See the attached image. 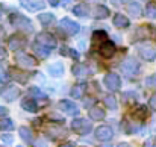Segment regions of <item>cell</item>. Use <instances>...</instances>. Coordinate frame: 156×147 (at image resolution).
I'll return each instance as SVG.
<instances>
[{
	"label": "cell",
	"mask_w": 156,
	"mask_h": 147,
	"mask_svg": "<svg viewBox=\"0 0 156 147\" xmlns=\"http://www.w3.org/2000/svg\"><path fill=\"white\" fill-rule=\"evenodd\" d=\"M112 24H114L115 27H118V29H124V27H127V26L130 24V21H129V18H127L126 15H123V14H115V15H114V20H112Z\"/></svg>",
	"instance_id": "14"
},
{
	"label": "cell",
	"mask_w": 156,
	"mask_h": 147,
	"mask_svg": "<svg viewBox=\"0 0 156 147\" xmlns=\"http://www.w3.org/2000/svg\"><path fill=\"white\" fill-rule=\"evenodd\" d=\"M109 9L103 6V5H97L96 8H94V11H93V15L96 17V18H106V17H109Z\"/></svg>",
	"instance_id": "22"
},
{
	"label": "cell",
	"mask_w": 156,
	"mask_h": 147,
	"mask_svg": "<svg viewBox=\"0 0 156 147\" xmlns=\"http://www.w3.org/2000/svg\"><path fill=\"white\" fill-rule=\"evenodd\" d=\"M127 12H129L132 17H140V15H141V12H143L141 5H140V3H136V2H130V3L127 5Z\"/></svg>",
	"instance_id": "25"
},
{
	"label": "cell",
	"mask_w": 156,
	"mask_h": 147,
	"mask_svg": "<svg viewBox=\"0 0 156 147\" xmlns=\"http://www.w3.org/2000/svg\"><path fill=\"white\" fill-rule=\"evenodd\" d=\"M73 14L74 15H79V17H85L87 14H88V8L85 6V5H76L74 8H73Z\"/></svg>",
	"instance_id": "30"
},
{
	"label": "cell",
	"mask_w": 156,
	"mask_h": 147,
	"mask_svg": "<svg viewBox=\"0 0 156 147\" xmlns=\"http://www.w3.org/2000/svg\"><path fill=\"white\" fill-rule=\"evenodd\" d=\"M105 105H106V108H109V109H117V100L114 96H106L103 99Z\"/></svg>",
	"instance_id": "31"
},
{
	"label": "cell",
	"mask_w": 156,
	"mask_h": 147,
	"mask_svg": "<svg viewBox=\"0 0 156 147\" xmlns=\"http://www.w3.org/2000/svg\"><path fill=\"white\" fill-rule=\"evenodd\" d=\"M59 26H61V29H62L67 35H76V34H79V30H80V26H79L76 21L70 20V18H62V20L59 21Z\"/></svg>",
	"instance_id": "4"
},
{
	"label": "cell",
	"mask_w": 156,
	"mask_h": 147,
	"mask_svg": "<svg viewBox=\"0 0 156 147\" xmlns=\"http://www.w3.org/2000/svg\"><path fill=\"white\" fill-rule=\"evenodd\" d=\"M96 137H97V140L106 143V141H111L112 140L114 132H112V129L109 126H100V127L96 129Z\"/></svg>",
	"instance_id": "10"
},
{
	"label": "cell",
	"mask_w": 156,
	"mask_h": 147,
	"mask_svg": "<svg viewBox=\"0 0 156 147\" xmlns=\"http://www.w3.org/2000/svg\"><path fill=\"white\" fill-rule=\"evenodd\" d=\"M106 40H108V35H106V32H103V30H96L93 34V43L94 44L100 43V46H102Z\"/></svg>",
	"instance_id": "29"
},
{
	"label": "cell",
	"mask_w": 156,
	"mask_h": 147,
	"mask_svg": "<svg viewBox=\"0 0 156 147\" xmlns=\"http://www.w3.org/2000/svg\"><path fill=\"white\" fill-rule=\"evenodd\" d=\"M38 20L43 26H50L53 21H55V15L53 14H49V12H44V14H40L38 15Z\"/></svg>",
	"instance_id": "27"
},
{
	"label": "cell",
	"mask_w": 156,
	"mask_h": 147,
	"mask_svg": "<svg viewBox=\"0 0 156 147\" xmlns=\"http://www.w3.org/2000/svg\"><path fill=\"white\" fill-rule=\"evenodd\" d=\"M133 117L136 118V120H140V121H144L147 117H149V111H147V106H144V105H141V106H138L136 109H135V112H133Z\"/></svg>",
	"instance_id": "23"
},
{
	"label": "cell",
	"mask_w": 156,
	"mask_h": 147,
	"mask_svg": "<svg viewBox=\"0 0 156 147\" xmlns=\"http://www.w3.org/2000/svg\"><path fill=\"white\" fill-rule=\"evenodd\" d=\"M0 127L5 129V131H11V129H14V121L9 120V118H5V120L0 121Z\"/></svg>",
	"instance_id": "33"
},
{
	"label": "cell",
	"mask_w": 156,
	"mask_h": 147,
	"mask_svg": "<svg viewBox=\"0 0 156 147\" xmlns=\"http://www.w3.org/2000/svg\"><path fill=\"white\" fill-rule=\"evenodd\" d=\"M20 3H21V6H24V8H26L27 11H30V12L41 11V9H44V6H46L44 0H20Z\"/></svg>",
	"instance_id": "8"
},
{
	"label": "cell",
	"mask_w": 156,
	"mask_h": 147,
	"mask_svg": "<svg viewBox=\"0 0 156 147\" xmlns=\"http://www.w3.org/2000/svg\"><path fill=\"white\" fill-rule=\"evenodd\" d=\"M47 71L52 77H61L62 73H64V65L61 62H53L47 67Z\"/></svg>",
	"instance_id": "16"
},
{
	"label": "cell",
	"mask_w": 156,
	"mask_h": 147,
	"mask_svg": "<svg viewBox=\"0 0 156 147\" xmlns=\"http://www.w3.org/2000/svg\"><path fill=\"white\" fill-rule=\"evenodd\" d=\"M147 15L149 17H155L156 15V11H155V6L153 5H149L147 6Z\"/></svg>",
	"instance_id": "36"
},
{
	"label": "cell",
	"mask_w": 156,
	"mask_h": 147,
	"mask_svg": "<svg viewBox=\"0 0 156 147\" xmlns=\"http://www.w3.org/2000/svg\"><path fill=\"white\" fill-rule=\"evenodd\" d=\"M105 115H106V112H105L100 106H93V108L90 109V118H91V120H96V121L103 120Z\"/></svg>",
	"instance_id": "21"
},
{
	"label": "cell",
	"mask_w": 156,
	"mask_h": 147,
	"mask_svg": "<svg viewBox=\"0 0 156 147\" xmlns=\"http://www.w3.org/2000/svg\"><path fill=\"white\" fill-rule=\"evenodd\" d=\"M68 2H70V0H62V5H64V6H67V5H68Z\"/></svg>",
	"instance_id": "48"
},
{
	"label": "cell",
	"mask_w": 156,
	"mask_h": 147,
	"mask_svg": "<svg viewBox=\"0 0 156 147\" xmlns=\"http://www.w3.org/2000/svg\"><path fill=\"white\" fill-rule=\"evenodd\" d=\"M61 147H76V146H74L73 143H64V144H62Z\"/></svg>",
	"instance_id": "44"
},
{
	"label": "cell",
	"mask_w": 156,
	"mask_h": 147,
	"mask_svg": "<svg viewBox=\"0 0 156 147\" xmlns=\"http://www.w3.org/2000/svg\"><path fill=\"white\" fill-rule=\"evenodd\" d=\"M17 147H21V146H17Z\"/></svg>",
	"instance_id": "52"
},
{
	"label": "cell",
	"mask_w": 156,
	"mask_h": 147,
	"mask_svg": "<svg viewBox=\"0 0 156 147\" xmlns=\"http://www.w3.org/2000/svg\"><path fill=\"white\" fill-rule=\"evenodd\" d=\"M47 135L52 137V140H58L61 137H65L67 131L62 126H50V129H47Z\"/></svg>",
	"instance_id": "17"
},
{
	"label": "cell",
	"mask_w": 156,
	"mask_h": 147,
	"mask_svg": "<svg viewBox=\"0 0 156 147\" xmlns=\"http://www.w3.org/2000/svg\"><path fill=\"white\" fill-rule=\"evenodd\" d=\"M3 37H5V30H3V27L0 26V40H2Z\"/></svg>",
	"instance_id": "45"
},
{
	"label": "cell",
	"mask_w": 156,
	"mask_h": 147,
	"mask_svg": "<svg viewBox=\"0 0 156 147\" xmlns=\"http://www.w3.org/2000/svg\"><path fill=\"white\" fill-rule=\"evenodd\" d=\"M105 85H106V88L109 90V91H117L118 88H120V85H121V79H120V76L118 74H115V73H109V74H106L103 79Z\"/></svg>",
	"instance_id": "5"
},
{
	"label": "cell",
	"mask_w": 156,
	"mask_h": 147,
	"mask_svg": "<svg viewBox=\"0 0 156 147\" xmlns=\"http://www.w3.org/2000/svg\"><path fill=\"white\" fill-rule=\"evenodd\" d=\"M9 21H11V24H12L14 27H17L18 30H23V32H27V34L34 30L32 21H30L29 18H26L24 15H21V14H12V15L9 17Z\"/></svg>",
	"instance_id": "1"
},
{
	"label": "cell",
	"mask_w": 156,
	"mask_h": 147,
	"mask_svg": "<svg viewBox=\"0 0 156 147\" xmlns=\"http://www.w3.org/2000/svg\"><path fill=\"white\" fill-rule=\"evenodd\" d=\"M34 50H35V53H37L38 56H41V58H47V56L50 55V49L44 47V46L40 44V43H35V44H34Z\"/></svg>",
	"instance_id": "28"
},
{
	"label": "cell",
	"mask_w": 156,
	"mask_h": 147,
	"mask_svg": "<svg viewBox=\"0 0 156 147\" xmlns=\"http://www.w3.org/2000/svg\"><path fill=\"white\" fill-rule=\"evenodd\" d=\"M115 44L111 43V41H105L103 44L100 46V55L103 58H112L114 53H115Z\"/></svg>",
	"instance_id": "13"
},
{
	"label": "cell",
	"mask_w": 156,
	"mask_h": 147,
	"mask_svg": "<svg viewBox=\"0 0 156 147\" xmlns=\"http://www.w3.org/2000/svg\"><path fill=\"white\" fill-rule=\"evenodd\" d=\"M8 44H9V49L11 50L18 52V50H21L24 46H26V40H24L21 35H12V37L9 38Z\"/></svg>",
	"instance_id": "11"
},
{
	"label": "cell",
	"mask_w": 156,
	"mask_h": 147,
	"mask_svg": "<svg viewBox=\"0 0 156 147\" xmlns=\"http://www.w3.org/2000/svg\"><path fill=\"white\" fill-rule=\"evenodd\" d=\"M2 140H3L6 144H12V143H14V138H12V135H9V134L2 135Z\"/></svg>",
	"instance_id": "35"
},
{
	"label": "cell",
	"mask_w": 156,
	"mask_h": 147,
	"mask_svg": "<svg viewBox=\"0 0 156 147\" xmlns=\"http://www.w3.org/2000/svg\"><path fill=\"white\" fill-rule=\"evenodd\" d=\"M140 55H141V58L144 61H149V62L155 61V58H156V52L152 47H141L140 49Z\"/></svg>",
	"instance_id": "20"
},
{
	"label": "cell",
	"mask_w": 156,
	"mask_h": 147,
	"mask_svg": "<svg viewBox=\"0 0 156 147\" xmlns=\"http://www.w3.org/2000/svg\"><path fill=\"white\" fill-rule=\"evenodd\" d=\"M59 108L62 109V112H67V114H77L79 112V108L71 100H67V99L59 102Z\"/></svg>",
	"instance_id": "12"
},
{
	"label": "cell",
	"mask_w": 156,
	"mask_h": 147,
	"mask_svg": "<svg viewBox=\"0 0 156 147\" xmlns=\"http://www.w3.org/2000/svg\"><path fill=\"white\" fill-rule=\"evenodd\" d=\"M15 62L20 67H26V68H32V67L37 65V61L30 55H26V53H17L15 55Z\"/></svg>",
	"instance_id": "7"
},
{
	"label": "cell",
	"mask_w": 156,
	"mask_h": 147,
	"mask_svg": "<svg viewBox=\"0 0 156 147\" xmlns=\"http://www.w3.org/2000/svg\"><path fill=\"white\" fill-rule=\"evenodd\" d=\"M21 108H23L26 112H37L38 105H37L34 100H30V99H24V100H21Z\"/></svg>",
	"instance_id": "26"
},
{
	"label": "cell",
	"mask_w": 156,
	"mask_h": 147,
	"mask_svg": "<svg viewBox=\"0 0 156 147\" xmlns=\"http://www.w3.org/2000/svg\"><path fill=\"white\" fill-rule=\"evenodd\" d=\"M2 12H3V9H2V6H0V17H2Z\"/></svg>",
	"instance_id": "49"
},
{
	"label": "cell",
	"mask_w": 156,
	"mask_h": 147,
	"mask_svg": "<svg viewBox=\"0 0 156 147\" xmlns=\"http://www.w3.org/2000/svg\"><path fill=\"white\" fill-rule=\"evenodd\" d=\"M147 85H150V87H155V88H156V74L150 76V77L147 79Z\"/></svg>",
	"instance_id": "37"
},
{
	"label": "cell",
	"mask_w": 156,
	"mask_h": 147,
	"mask_svg": "<svg viewBox=\"0 0 156 147\" xmlns=\"http://www.w3.org/2000/svg\"><path fill=\"white\" fill-rule=\"evenodd\" d=\"M102 147H111V146H108V144H105V146H102Z\"/></svg>",
	"instance_id": "51"
},
{
	"label": "cell",
	"mask_w": 156,
	"mask_h": 147,
	"mask_svg": "<svg viewBox=\"0 0 156 147\" xmlns=\"http://www.w3.org/2000/svg\"><path fill=\"white\" fill-rule=\"evenodd\" d=\"M49 3H50L52 6H58V5H59V0H49Z\"/></svg>",
	"instance_id": "43"
},
{
	"label": "cell",
	"mask_w": 156,
	"mask_h": 147,
	"mask_svg": "<svg viewBox=\"0 0 156 147\" xmlns=\"http://www.w3.org/2000/svg\"><path fill=\"white\" fill-rule=\"evenodd\" d=\"M12 77H14L15 81L21 82V84H26V81H27V76H26L24 73L18 71V70H12Z\"/></svg>",
	"instance_id": "32"
},
{
	"label": "cell",
	"mask_w": 156,
	"mask_h": 147,
	"mask_svg": "<svg viewBox=\"0 0 156 147\" xmlns=\"http://www.w3.org/2000/svg\"><path fill=\"white\" fill-rule=\"evenodd\" d=\"M18 132H20L21 140H23V141H26V144H32V143H34V134H32L30 127L23 126V127H20V129H18Z\"/></svg>",
	"instance_id": "19"
},
{
	"label": "cell",
	"mask_w": 156,
	"mask_h": 147,
	"mask_svg": "<svg viewBox=\"0 0 156 147\" xmlns=\"http://www.w3.org/2000/svg\"><path fill=\"white\" fill-rule=\"evenodd\" d=\"M37 43L43 44L44 47H47V49H50V50L56 47V40H55V37L50 35L49 32H41V34H38V35H37Z\"/></svg>",
	"instance_id": "6"
},
{
	"label": "cell",
	"mask_w": 156,
	"mask_h": 147,
	"mask_svg": "<svg viewBox=\"0 0 156 147\" xmlns=\"http://www.w3.org/2000/svg\"><path fill=\"white\" fill-rule=\"evenodd\" d=\"M152 35V26H140L135 32L136 40H147Z\"/></svg>",
	"instance_id": "18"
},
{
	"label": "cell",
	"mask_w": 156,
	"mask_h": 147,
	"mask_svg": "<svg viewBox=\"0 0 156 147\" xmlns=\"http://www.w3.org/2000/svg\"><path fill=\"white\" fill-rule=\"evenodd\" d=\"M118 147H130L127 143H121V144H118Z\"/></svg>",
	"instance_id": "47"
},
{
	"label": "cell",
	"mask_w": 156,
	"mask_h": 147,
	"mask_svg": "<svg viewBox=\"0 0 156 147\" xmlns=\"http://www.w3.org/2000/svg\"><path fill=\"white\" fill-rule=\"evenodd\" d=\"M85 91H87V84H77V85L73 87V90H71V96H73L74 99H80V97H83Z\"/></svg>",
	"instance_id": "24"
},
{
	"label": "cell",
	"mask_w": 156,
	"mask_h": 147,
	"mask_svg": "<svg viewBox=\"0 0 156 147\" xmlns=\"http://www.w3.org/2000/svg\"><path fill=\"white\" fill-rule=\"evenodd\" d=\"M121 71H123V74H126V76H133V74H136L138 71H140V64H138V61L135 59V58H126L124 61H123V64H121Z\"/></svg>",
	"instance_id": "2"
},
{
	"label": "cell",
	"mask_w": 156,
	"mask_h": 147,
	"mask_svg": "<svg viewBox=\"0 0 156 147\" xmlns=\"http://www.w3.org/2000/svg\"><path fill=\"white\" fill-rule=\"evenodd\" d=\"M29 93H30L32 96H35V97H41V99L47 97V96H46V94H44V93H43L40 88H35V87H34V88H30V90H29Z\"/></svg>",
	"instance_id": "34"
},
{
	"label": "cell",
	"mask_w": 156,
	"mask_h": 147,
	"mask_svg": "<svg viewBox=\"0 0 156 147\" xmlns=\"http://www.w3.org/2000/svg\"><path fill=\"white\" fill-rule=\"evenodd\" d=\"M121 2H124V3H127V2H130V0H121Z\"/></svg>",
	"instance_id": "50"
},
{
	"label": "cell",
	"mask_w": 156,
	"mask_h": 147,
	"mask_svg": "<svg viewBox=\"0 0 156 147\" xmlns=\"http://www.w3.org/2000/svg\"><path fill=\"white\" fill-rule=\"evenodd\" d=\"M144 147H156V138H150V140H147V143H146V146Z\"/></svg>",
	"instance_id": "39"
},
{
	"label": "cell",
	"mask_w": 156,
	"mask_h": 147,
	"mask_svg": "<svg viewBox=\"0 0 156 147\" xmlns=\"http://www.w3.org/2000/svg\"><path fill=\"white\" fill-rule=\"evenodd\" d=\"M49 118H52V120H58V121H61V123L64 121V118H62V117H59V115H55V114H50V115H49Z\"/></svg>",
	"instance_id": "40"
},
{
	"label": "cell",
	"mask_w": 156,
	"mask_h": 147,
	"mask_svg": "<svg viewBox=\"0 0 156 147\" xmlns=\"http://www.w3.org/2000/svg\"><path fill=\"white\" fill-rule=\"evenodd\" d=\"M149 103H150V108H152L153 111H156V93L150 97V102H149Z\"/></svg>",
	"instance_id": "38"
},
{
	"label": "cell",
	"mask_w": 156,
	"mask_h": 147,
	"mask_svg": "<svg viewBox=\"0 0 156 147\" xmlns=\"http://www.w3.org/2000/svg\"><path fill=\"white\" fill-rule=\"evenodd\" d=\"M71 129L79 135H87L88 132H91L93 126H91L90 121H87L83 118H76V120L71 121Z\"/></svg>",
	"instance_id": "3"
},
{
	"label": "cell",
	"mask_w": 156,
	"mask_h": 147,
	"mask_svg": "<svg viewBox=\"0 0 156 147\" xmlns=\"http://www.w3.org/2000/svg\"><path fill=\"white\" fill-rule=\"evenodd\" d=\"M0 96L5 99L6 102H14L15 99L20 96V88H17V87H6V88L0 90Z\"/></svg>",
	"instance_id": "9"
},
{
	"label": "cell",
	"mask_w": 156,
	"mask_h": 147,
	"mask_svg": "<svg viewBox=\"0 0 156 147\" xmlns=\"http://www.w3.org/2000/svg\"><path fill=\"white\" fill-rule=\"evenodd\" d=\"M6 114H8V109L3 108V106H0V115H6Z\"/></svg>",
	"instance_id": "42"
},
{
	"label": "cell",
	"mask_w": 156,
	"mask_h": 147,
	"mask_svg": "<svg viewBox=\"0 0 156 147\" xmlns=\"http://www.w3.org/2000/svg\"><path fill=\"white\" fill-rule=\"evenodd\" d=\"M6 55H8L6 50L3 49V47H0V58H6Z\"/></svg>",
	"instance_id": "41"
},
{
	"label": "cell",
	"mask_w": 156,
	"mask_h": 147,
	"mask_svg": "<svg viewBox=\"0 0 156 147\" xmlns=\"http://www.w3.org/2000/svg\"><path fill=\"white\" fill-rule=\"evenodd\" d=\"M94 99H88V102H85V106H90L91 105V102H93Z\"/></svg>",
	"instance_id": "46"
},
{
	"label": "cell",
	"mask_w": 156,
	"mask_h": 147,
	"mask_svg": "<svg viewBox=\"0 0 156 147\" xmlns=\"http://www.w3.org/2000/svg\"><path fill=\"white\" fill-rule=\"evenodd\" d=\"M71 71H73V74H74L76 77H79V79L87 77V76L91 73V71H90V68H88L87 65H83V64H76V65H73Z\"/></svg>",
	"instance_id": "15"
}]
</instances>
